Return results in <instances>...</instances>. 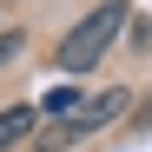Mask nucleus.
Returning <instances> with one entry per match:
<instances>
[{"label": "nucleus", "instance_id": "nucleus-1", "mask_svg": "<svg viewBox=\"0 0 152 152\" xmlns=\"http://www.w3.org/2000/svg\"><path fill=\"white\" fill-rule=\"evenodd\" d=\"M119 27H126V0H106V7H93L80 27L60 40V73H86V66H93V60L119 40Z\"/></svg>", "mask_w": 152, "mask_h": 152}, {"label": "nucleus", "instance_id": "nucleus-2", "mask_svg": "<svg viewBox=\"0 0 152 152\" xmlns=\"http://www.w3.org/2000/svg\"><path fill=\"white\" fill-rule=\"evenodd\" d=\"M126 106H132V93H126V86H106L99 99H86V106H80V119H73V132H93V126H113V119H126Z\"/></svg>", "mask_w": 152, "mask_h": 152}, {"label": "nucleus", "instance_id": "nucleus-3", "mask_svg": "<svg viewBox=\"0 0 152 152\" xmlns=\"http://www.w3.org/2000/svg\"><path fill=\"white\" fill-rule=\"evenodd\" d=\"M27 132H33V106H7V113H0V152L20 145Z\"/></svg>", "mask_w": 152, "mask_h": 152}, {"label": "nucleus", "instance_id": "nucleus-4", "mask_svg": "<svg viewBox=\"0 0 152 152\" xmlns=\"http://www.w3.org/2000/svg\"><path fill=\"white\" fill-rule=\"evenodd\" d=\"M20 46H27V33H20V27H7V33H0V66H7V60L20 53Z\"/></svg>", "mask_w": 152, "mask_h": 152}]
</instances>
